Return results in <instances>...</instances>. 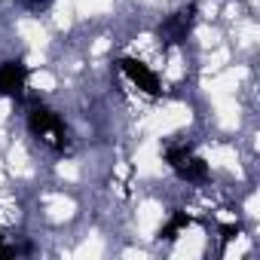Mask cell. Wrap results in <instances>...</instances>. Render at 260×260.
<instances>
[{
	"instance_id": "cell-1",
	"label": "cell",
	"mask_w": 260,
	"mask_h": 260,
	"mask_svg": "<svg viewBox=\"0 0 260 260\" xmlns=\"http://www.w3.org/2000/svg\"><path fill=\"white\" fill-rule=\"evenodd\" d=\"M28 132H31L34 138H40L46 147H52L55 153H64V147H68V125H64V119H61L52 107H46V104H37V107L28 113Z\"/></svg>"
},
{
	"instance_id": "cell-2",
	"label": "cell",
	"mask_w": 260,
	"mask_h": 260,
	"mask_svg": "<svg viewBox=\"0 0 260 260\" xmlns=\"http://www.w3.org/2000/svg\"><path fill=\"white\" fill-rule=\"evenodd\" d=\"M196 16H199V4H187L181 7L178 13L166 16L156 28V37L162 46H181L187 43V37L193 34V25H196Z\"/></svg>"
},
{
	"instance_id": "cell-3",
	"label": "cell",
	"mask_w": 260,
	"mask_h": 260,
	"mask_svg": "<svg viewBox=\"0 0 260 260\" xmlns=\"http://www.w3.org/2000/svg\"><path fill=\"white\" fill-rule=\"evenodd\" d=\"M28 77H31V71H28V64H25L22 58H10V61H4V64H0V95H4V98H16V101H22V98H25Z\"/></svg>"
},
{
	"instance_id": "cell-4",
	"label": "cell",
	"mask_w": 260,
	"mask_h": 260,
	"mask_svg": "<svg viewBox=\"0 0 260 260\" xmlns=\"http://www.w3.org/2000/svg\"><path fill=\"white\" fill-rule=\"evenodd\" d=\"M116 64H119V71H122L128 80H132L138 89H144L150 98H159V95H162V83H159V74H156L150 64H144L141 58H119Z\"/></svg>"
},
{
	"instance_id": "cell-5",
	"label": "cell",
	"mask_w": 260,
	"mask_h": 260,
	"mask_svg": "<svg viewBox=\"0 0 260 260\" xmlns=\"http://www.w3.org/2000/svg\"><path fill=\"white\" fill-rule=\"evenodd\" d=\"M175 175H178L181 181H187V184H205V181H208V162H205L202 156L190 153L187 159H181V162L175 166Z\"/></svg>"
},
{
	"instance_id": "cell-6",
	"label": "cell",
	"mask_w": 260,
	"mask_h": 260,
	"mask_svg": "<svg viewBox=\"0 0 260 260\" xmlns=\"http://www.w3.org/2000/svg\"><path fill=\"white\" fill-rule=\"evenodd\" d=\"M190 223H193V217H190L187 211H172V217L159 226V239L172 242V239H178V233H181V230H187Z\"/></svg>"
},
{
	"instance_id": "cell-7",
	"label": "cell",
	"mask_w": 260,
	"mask_h": 260,
	"mask_svg": "<svg viewBox=\"0 0 260 260\" xmlns=\"http://www.w3.org/2000/svg\"><path fill=\"white\" fill-rule=\"evenodd\" d=\"M190 153H193V144H169V147H166V162L175 169V166H178L181 159H187Z\"/></svg>"
},
{
	"instance_id": "cell-8",
	"label": "cell",
	"mask_w": 260,
	"mask_h": 260,
	"mask_svg": "<svg viewBox=\"0 0 260 260\" xmlns=\"http://www.w3.org/2000/svg\"><path fill=\"white\" fill-rule=\"evenodd\" d=\"M239 233H242V226H239V223H223V226H220V242L226 245V242H233Z\"/></svg>"
},
{
	"instance_id": "cell-9",
	"label": "cell",
	"mask_w": 260,
	"mask_h": 260,
	"mask_svg": "<svg viewBox=\"0 0 260 260\" xmlns=\"http://www.w3.org/2000/svg\"><path fill=\"white\" fill-rule=\"evenodd\" d=\"M10 257H19V248H16V245H7V242H0V260H10Z\"/></svg>"
}]
</instances>
